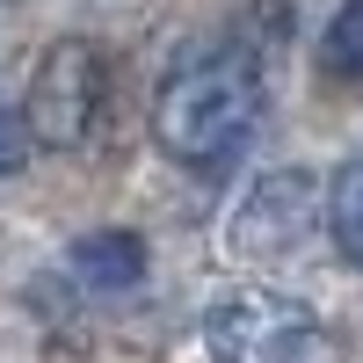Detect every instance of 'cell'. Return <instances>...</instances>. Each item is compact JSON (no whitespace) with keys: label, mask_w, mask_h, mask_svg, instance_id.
<instances>
[{"label":"cell","mask_w":363,"mask_h":363,"mask_svg":"<svg viewBox=\"0 0 363 363\" xmlns=\"http://www.w3.org/2000/svg\"><path fill=\"white\" fill-rule=\"evenodd\" d=\"M262 66L247 51H203L174 66L153 95V138L174 167L225 174L262 131Z\"/></svg>","instance_id":"obj_1"},{"label":"cell","mask_w":363,"mask_h":363,"mask_svg":"<svg viewBox=\"0 0 363 363\" xmlns=\"http://www.w3.org/2000/svg\"><path fill=\"white\" fill-rule=\"evenodd\" d=\"M203 342L218 363H320L327 356V327L306 298L240 284L203 313Z\"/></svg>","instance_id":"obj_2"},{"label":"cell","mask_w":363,"mask_h":363,"mask_svg":"<svg viewBox=\"0 0 363 363\" xmlns=\"http://www.w3.org/2000/svg\"><path fill=\"white\" fill-rule=\"evenodd\" d=\"M102 102H109V66L102 51L87 37H66L37 58V73H29V95H22V124L37 145L51 153H80L87 138L102 124Z\"/></svg>","instance_id":"obj_3"},{"label":"cell","mask_w":363,"mask_h":363,"mask_svg":"<svg viewBox=\"0 0 363 363\" xmlns=\"http://www.w3.org/2000/svg\"><path fill=\"white\" fill-rule=\"evenodd\" d=\"M320 225V174L313 167H269L247 182V196L225 218V247L247 262H277L291 247H306Z\"/></svg>","instance_id":"obj_4"},{"label":"cell","mask_w":363,"mask_h":363,"mask_svg":"<svg viewBox=\"0 0 363 363\" xmlns=\"http://www.w3.org/2000/svg\"><path fill=\"white\" fill-rule=\"evenodd\" d=\"M66 269H73L87 291H102V298L138 291L145 284V240L138 233H80L73 255H66Z\"/></svg>","instance_id":"obj_5"},{"label":"cell","mask_w":363,"mask_h":363,"mask_svg":"<svg viewBox=\"0 0 363 363\" xmlns=\"http://www.w3.org/2000/svg\"><path fill=\"white\" fill-rule=\"evenodd\" d=\"M320 218H327V233H335V247L363 269V153L327 182V203H320Z\"/></svg>","instance_id":"obj_6"},{"label":"cell","mask_w":363,"mask_h":363,"mask_svg":"<svg viewBox=\"0 0 363 363\" xmlns=\"http://www.w3.org/2000/svg\"><path fill=\"white\" fill-rule=\"evenodd\" d=\"M320 66L335 80H363V0H342L335 8V22L320 37Z\"/></svg>","instance_id":"obj_7"},{"label":"cell","mask_w":363,"mask_h":363,"mask_svg":"<svg viewBox=\"0 0 363 363\" xmlns=\"http://www.w3.org/2000/svg\"><path fill=\"white\" fill-rule=\"evenodd\" d=\"M15 153H22V145H15V124H8V116H0V174L15 167Z\"/></svg>","instance_id":"obj_8"}]
</instances>
